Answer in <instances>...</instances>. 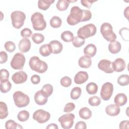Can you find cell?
Returning <instances> with one entry per match:
<instances>
[{"label": "cell", "instance_id": "cell-1", "mask_svg": "<svg viewBox=\"0 0 129 129\" xmlns=\"http://www.w3.org/2000/svg\"><path fill=\"white\" fill-rule=\"evenodd\" d=\"M29 65L32 70L40 74L45 73L48 69L46 62L41 60L36 56H33L30 58Z\"/></svg>", "mask_w": 129, "mask_h": 129}, {"label": "cell", "instance_id": "cell-2", "mask_svg": "<svg viewBox=\"0 0 129 129\" xmlns=\"http://www.w3.org/2000/svg\"><path fill=\"white\" fill-rule=\"evenodd\" d=\"M83 18V10L78 6L72 7L70 14L67 19V23L71 26L75 25L80 23Z\"/></svg>", "mask_w": 129, "mask_h": 129}, {"label": "cell", "instance_id": "cell-3", "mask_svg": "<svg viewBox=\"0 0 129 129\" xmlns=\"http://www.w3.org/2000/svg\"><path fill=\"white\" fill-rule=\"evenodd\" d=\"M31 21L33 28L35 30L42 31L46 27V22L44 19L42 14L39 12H35L31 17Z\"/></svg>", "mask_w": 129, "mask_h": 129}, {"label": "cell", "instance_id": "cell-4", "mask_svg": "<svg viewBox=\"0 0 129 129\" xmlns=\"http://www.w3.org/2000/svg\"><path fill=\"white\" fill-rule=\"evenodd\" d=\"M96 30L97 28L94 24H88L79 29L77 31V35L79 37L85 39L94 36L96 33Z\"/></svg>", "mask_w": 129, "mask_h": 129}, {"label": "cell", "instance_id": "cell-5", "mask_svg": "<svg viewBox=\"0 0 129 129\" xmlns=\"http://www.w3.org/2000/svg\"><path fill=\"white\" fill-rule=\"evenodd\" d=\"M14 103L16 106L19 108L27 106L30 102L29 97L24 93L17 91L13 95Z\"/></svg>", "mask_w": 129, "mask_h": 129}, {"label": "cell", "instance_id": "cell-6", "mask_svg": "<svg viewBox=\"0 0 129 129\" xmlns=\"http://www.w3.org/2000/svg\"><path fill=\"white\" fill-rule=\"evenodd\" d=\"M100 32L103 38L107 41H115L116 38V34L113 31L111 25L109 23H103L100 27Z\"/></svg>", "mask_w": 129, "mask_h": 129}, {"label": "cell", "instance_id": "cell-7", "mask_svg": "<svg viewBox=\"0 0 129 129\" xmlns=\"http://www.w3.org/2000/svg\"><path fill=\"white\" fill-rule=\"evenodd\" d=\"M11 19L13 26L19 29L24 25L26 19V15L22 11H15L11 13Z\"/></svg>", "mask_w": 129, "mask_h": 129}, {"label": "cell", "instance_id": "cell-8", "mask_svg": "<svg viewBox=\"0 0 129 129\" xmlns=\"http://www.w3.org/2000/svg\"><path fill=\"white\" fill-rule=\"evenodd\" d=\"M26 58L24 55L18 52L16 53L12 59L10 65L14 70H22L25 64Z\"/></svg>", "mask_w": 129, "mask_h": 129}, {"label": "cell", "instance_id": "cell-9", "mask_svg": "<svg viewBox=\"0 0 129 129\" xmlns=\"http://www.w3.org/2000/svg\"><path fill=\"white\" fill-rule=\"evenodd\" d=\"M75 116L73 113H67L62 115L58 118V121L60 123L61 126L64 129L71 128L74 123Z\"/></svg>", "mask_w": 129, "mask_h": 129}, {"label": "cell", "instance_id": "cell-10", "mask_svg": "<svg viewBox=\"0 0 129 129\" xmlns=\"http://www.w3.org/2000/svg\"><path fill=\"white\" fill-rule=\"evenodd\" d=\"M113 91V86L110 82H106L102 86L100 96L105 101H107L111 98Z\"/></svg>", "mask_w": 129, "mask_h": 129}, {"label": "cell", "instance_id": "cell-11", "mask_svg": "<svg viewBox=\"0 0 129 129\" xmlns=\"http://www.w3.org/2000/svg\"><path fill=\"white\" fill-rule=\"evenodd\" d=\"M50 118V114L43 109L36 110L33 114V118L39 123H44L47 122Z\"/></svg>", "mask_w": 129, "mask_h": 129}, {"label": "cell", "instance_id": "cell-12", "mask_svg": "<svg viewBox=\"0 0 129 129\" xmlns=\"http://www.w3.org/2000/svg\"><path fill=\"white\" fill-rule=\"evenodd\" d=\"M98 68L107 74H111L114 72L112 66V62L109 60L103 59L101 60L98 64Z\"/></svg>", "mask_w": 129, "mask_h": 129}, {"label": "cell", "instance_id": "cell-13", "mask_svg": "<svg viewBox=\"0 0 129 129\" xmlns=\"http://www.w3.org/2000/svg\"><path fill=\"white\" fill-rule=\"evenodd\" d=\"M27 74L23 71H19L14 73L12 77V81L16 84H22L27 80Z\"/></svg>", "mask_w": 129, "mask_h": 129}, {"label": "cell", "instance_id": "cell-14", "mask_svg": "<svg viewBox=\"0 0 129 129\" xmlns=\"http://www.w3.org/2000/svg\"><path fill=\"white\" fill-rule=\"evenodd\" d=\"M113 69L117 72H121L123 71L125 67L126 64L125 61L121 58H117L112 62Z\"/></svg>", "mask_w": 129, "mask_h": 129}, {"label": "cell", "instance_id": "cell-15", "mask_svg": "<svg viewBox=\"0 0 129 129\" xmlns=\"http://www.w3.org/2000/svg\"><path fill=\"white\" fill-rule=\"evenodd\" d=\"M88 73L85 71H79L75 76L74 82L77 84H82L88 79Z\"/></svg>", "mask_w": 129, "mask_h": 129}, {"label": "cell", "instance_id": "cell-16", "mask_svg": "<svg viewBox=\"0 0 129 129\" xmlns=\"http://www.w3.org/2000/svg\"><path fill=\"white\" fill-rule=\"evenodd\" d=\"M30 40L27 38H23L19 42L18 47L19 50L23 53L28 52L31 48Z\"/></svg>", "mask_w": 129, "mask_h": 129}, {"label": "cell", "instance_id": "cell-17", "mask_svg": "<svg viewBox=\"0 0 129 129\" xmlns=\"http://www.w3.org/2000/svg\"><path fill=\"white\" fill-rule=\"evenodd\" d=\"M120 109L119 106L116 104H111L105 108V112L107 114L111 116H116L119 114Z\"/></svg>", "mask_w": 129, "mask_h": 129}, {"label": "cell", "instance_id": "cell-18", "mask_svg": "<svg viewBox=\"0 0 129 129\" xmlns=\"http://www.w3.org/2000/svg\"><path fill=\"white\" fill-rule=\"evenodd\" d=\"M48 100V97H46L41 90L37 91L34 95V101L36 104L39 105H43L46 103Z\"/></svg>", "mask_w": 129, "mask_h": 129}, {"label": "cell", "instance_id": "cell-19", "mask_svg": "<svg viewBox=\"0 0 129 129\" xmlns=\"http://www.w3.org/2000/svg\"><path fill=\"white\" fill-rule=\"evenodd\" d=\"M78 64L82 68H89L92 64V60L91 57L86 55L82 56L78 60Z\"/></svg>", "mask_w": 129, "mask_h": 129}, {"label": "cell", "instance_id": "cell-20", "mask_svg": "<svg viewBox=\"0 0 129 129\" xmlns=\"http://www.w3.org/2000/svg\"><path fill=\"white\" fill-rule=\"evenodd\" d=\"M49 44L51 46L52 53L58 54L61 52L63 46L61 43L59 41L55 40H52L49 42Z\"/></svg>", "mask_w": 129, "mask_h": 129}, {"label": "cell", "instance_id": "cell-21", "mask_svg": "<svg viewBox=\"0 0 129 129\" xmlns=\"http://www.w3.org/2000/svg\"><path fill=\"white\" fill-rule=\"evenodd\" d=\"M97 52L96 46L92 43L88 44L84 48V53L90 57H93L95 56Z\"/></svg>", "mask_w": 129, "mask_h": 129}, {"label": "cell", "instance_id": "cell-22", "mask_svg": "<svg viewBox=\"0 0 129 129\" xmlns=\"http://www.w3.org/2000/svg\"><path fill=\"white\" fill-rule=\"evenodd\" d=\"M121 48V45L119 42L117 41H113L110 42L108 45V50L109 52L112 54H116L118 53Z\"/></svg>", "mask_w": 129, "mask_h": 129}, {"label": "cell", "instance_id": "cell-23", "mask_svg": "<svg viewBox=\"0 0 129 129\" xmlns=\"http://www.w3.org/2000/svg\"><path fill=\"white\" fill-rule=\"evenodd\" d=\"M127 100L126 95L124 93H118L114 97V102L118 106H123L125 105Z\"/></svg>", "mask_w": 129, "mask_h": 129}, {"label": "cell", "instance_id": "cell-24", "mask_svg": "<svg viewBox=\"0 0 129 129\" xmlns=\"http://www.w3.org/2000/svg\"><path fill=\"white\" fill-rule=\"evenodd\" d=\"M51 53V47L49 43L42 45L39 48V53L43 56H48Z\"/></svg>", "mask_w": 129, "mask_h": 129}, {"label": "cell", "instance_id": "cell-25", "mask_svg": "<svg viewBox=\"0 0 129 129\" xmlns=\"http://www.w3.org/2000/svg\"><path fill=\"white\" fill-rule=\"evenodd\" d=\"M79 114L81 118L84 119H88L92 116V111L89 108L84 107L80 109Z\"/></svg>", "mask_w": 129, "mask_h": 129}, {"label": "cell", "instance_id": "cell-26", "mask_svg": "<svg viewBox=\"0 0 129 129\" xmlns=\"http://www.w3.org/2000/svg\"><path fill=\"white\" fill-rule=\"evenodd\" d=\"M54 2V0H39L38 2V8L43 11L47 10Z\"/></svg>", "mask_w": 129, "mask_h": 129}, {"label": "cell", "instance_id": "cell-27", "mask_svg": "<svg viewBox=\"0 0 129 129\" xmlns=\"http://www.w3.org/2000/svg\"><path fill=\"white\" fill-rule=\"evenodd\" d=\"M61 39L66 42H70L74 40V36L73 33L70 31H63L61 34Z\"/></svg>", "mask_w": 129, "mask_h": 129}, {"label": "cell", "instance_id": "cell-28", "mask_svg": "<svg viewBox=\"0 0 129 129\" xmlns=\"http://www.w3.org/2000/svg\"><path fill=\"white\" fill-rule=\"evenodd\" d=\"M1 91L3 93H6L10 91L12 88V84L9 80L1 81Z\"/></svg>", "mask_w": 129, "mask_h": 129}, {"label": "cell", "instance_id": "cell-29", "mask_svg": "<svg viewBox=\"0 0 129 129\" xmlns=\"http://www.w3.org/2000/svg\"><path fill=\"white\" fill-rule=\"evenodd\" d=\"M9 112L7 104L3 102H0V118L1 119L6 118L8 115Z\"/></svg>", "mask_w": 129, "mask_h": 129}, {"label": "cell", "instance_id": "cell-30", "mask_svg": "<svg viewBox=\"0 0 129 129\" xmlns=\"http://www.w3.org/2000/svg\"><path fill=\"white\" fill-rule=\"evenodd\" d=\"M86 89L88 94L90 95H93L95 94L97 92L98 87L96 83L94 82H90L87 85Z\"/></svg>", "mask_w": 129, "mask_h": 129}, {"label": "cell", "instance_id": "cell-31", "mask_svg": "<svg viewBox=\"0 0 129 129\" xmlns=\"http://www.w3.org/2000/svg\"><path fill=\"white\" fill-rule=\"evenodd\" d=\"M49 23L51 27L53 28H57L61 26L62 20L59 17L54 16L51 18Z\"/></svg>", "mask_w": 129, "mask_h": 129}, {"label": "cell", "instance_id": "cell-32", "mask_svg": "<svg viewBox=\"0 0 129 129\" xmlns=\"http://www.w3.org/2000/svg\"><path fill=\"white\" fill-rule=\"evenodd\" d=\"M41 91L46 97H48L53 92V87L50 84H46L43 86Z\"/></svg>", "mask_w": 129, "mask_h": 129}, {"label": "cell", "instance_id": "cell-33", "mask_svg": "<svg viewBox=\"0 0 129 129\" xmlns=\"http://www.w3.org/2000/svg\"><path fill=\"white\" fill-rule=\"evenodd\" d=\"M5 127L6 129H16L23 128V127L19 123L16 122L14 120L10 119L5 123Z\"/></svg>", "mask_w": 129, "mask_h": 129}, {"label": "cell", "instance_id": "cell-34", "mask_svg": "<svg viewBox=\"0 0 129 129\" xmlns=\"http://www.w3.org/2000/svg\"><path fill=\"white\" fill-rule=\"evenodd\" d=\"M69 4L67 0H58L56 4V7L59 11H63L68 9Z\"/></svg>", "mask_w": 129, "mask_h": 129}, {"label": "cell", "instance_id": "cell-35", "mask_svg": "<svg viewBox=\"0 0 129 129\" xmlns=\"http://www.w3.org/2000/svg\"><path fill=\"white\" fill-rule=\"evenodd\" d=\"M82 90L79 87H76L72 89L71 91L70 96L71 98L73 100L78 99L81 95Z\"/></svg>", "mask_w": 129, "mask_h": 129}, {"label": "cell", "instance_id": "cell-36", "mask_svg": "<svg viewBox=\"0 0 129 129\" xmlns=\"http://www.w3.org/2000/svg\"><path fill=\"white\" fill-rule=\"evenodd\" d=\"M117 83L122 86L128 85L129 84V76L126 74L120 75L117 79Z\"/></svg>", "mask_w": 129, "mask_h": 129}, {"label": "cell", "instance_id": "cell-37", "mask_svg": "<svg viewBox=\"0 0 129 129\" xmlns=\"http://www.w3.org/2000/svg\"><path fill=\"white\" fill-rule=\"evenodd\" d=\"M30 114L29 112L27 110H23L22 111H20L18 115H17V118L18 120L21 122H24L26 121L29 118Z\"/></svg>", "mask_w": 129, "mask_h": 129}, {"label": "cell", "instance_id": "cell-38", "mask_svg": "<svg viewBox=\"0 0 129 129\" xmlns=\"http://www.w3.org/2000/svg\"><path fill=\"white\" fill-rule=\"evenodd\" d=\"M32 40L36 44H40L44 40V36L43 34L39 33H36L32 34L31 36Z\"/></svg>", "mask_w": 129, "mask_h": 129}, {"label": "cell", "instance_id": "cell-39", "mask_svg": "<svg viewBox=\"0 0 129 129\" xmlns=\"http://www.w3.org/2000/svg\"><path fill=\"white\" fill-rule=\"evenodd\" d=\"M88 103L91 106H97L99 105L101 103V99L99 97L97 96H94L89 98L88 100Z\"/></svg>", "mask_w": 129, "mask_h": 129}, {"label": "cell", "instance_id": "cell-40", "mask_svg": "<svg viewBox=\"0 0 129 129\" xmlns=\"http://www.w3.org/2000/svg\"><path fill=\"white\" fill-rule=\"evenodd\" d=\"M85 43V40L79 36H76L74 37V40L72 41L73 45L76 47H80L83 46Z\"/></svg>", "mask_w": 129, "mask_h": 129}, {"label": "cell", "instance_id": "cell-41", "mask_svg": "<svg viewBox=\"0 0 129 129\" xmlns=\"http://www.w3.org/2000/svg\"><path fill=\"white\" fill-rule=\"evenodd\" d=\"M5 48L9 52H12L15 51L16 49L15 44L11 41H7L4 45Z\"/></svg>", "mask_w": 129, "mask_h": 129}, {"label": "cell", "instance_id": "cell-42", "mask_svg": "<svg viewBox=\"0 0 129 129\" xmlns=\"http://www.w3.org/2000/svg\"><path fill=\"white\" fill-rule=\"evenodd\" d=\"M60 83L62 86L68 87L72 84V79L68 76H64L60 79Z\"/></svg>", "mask_w": 129, "mask_h": 129}, {"label": "cell", "instance_id": "cell-43", "mask_svg": "<svg viewBox=\"0 0 129 129\" xmlns=\"http://www.w3.org/2000/svg\"><path fill=\"white\" fill-rule=\"evenodd\" d=\"M92 18V13L88 10H83V18L81 22H85L90 20Z\"/></svg>", "mask_w": 129, "mask_h": 129}, {"label": "cell", "instance_id": "cell-44", "mask_svg": "<svg viewBox=\"0 0 129 129\" xmlns=\"http://www.w3.org/2000/svg\"><path fill=\"white\" fill-rule=\"evenodd\" d=\"M9 72L6 69H1L0 71V81L9 80Z\"/></svg>", "mask_w": 129, "mask_h": 129}, {"label": "cell", "instance_id": "cell-45", "mask_svg": "<svg viewBox=\"0 0 129 129\" xmlns=\"http://www.w3.org/2000/svg\"><path fill=\"white\" fill-rule=\"evenodd\" d=\"M75 108V105L73 102H69L67 103L64 107L63 111L64 112H70L74 110Z\"/></svg>", "mask_w": 129, "mask_h": 129}, {"label": "cell", "instance_id": "cell-46", "mask_svg": "<svg viewBox=\"0 0 129 129\" xmlns=\"http://www.w3.org/2000/svg\"><path fill=\"white\" fill-rule=\"evenodd\" d=\"M32 31L31 30L27 28H25L21 30V35L23 38H27L31 37L32 35Z\"/></svg>", "mask_w": 129, "mask_h": 129}, {"label": "cell", "instance_id": "cell-47", "mask_svg": "<svg viewBox=\"0 0 129 129\" xmlns=\"http://www.w3.org/2000/svg\"><path fill=\"white\" fill-rule=\"evenodd\" d=\"M97 1H93V0H81V3L82 5V6L87 7L88 8H90L92 6V4L97 2Z\"/></svg>", "mask_w": 129, "mask_h": 129}, {"label": "cell", "instance_id": "cell-48", "mask_svg": "<svg viewBox=\"0 0 129 129\" xmlns=\"http://www.w3.org/2000/svg\"><path fill=\"white\" fill-rule=\"evenodd\" d=\"M0 63L2 64L5 63L8 60L7 53L4 51L0 52Z\"/></svg>", "mask_w": 129, "mask_h": 129}, {"label": "cell", "instance_id": "cell-49", "mask_svg": "<svg viewBox=\"0 0 129 129\" xmlns=\"http://www.w3.org/2000/svg\"><path fill=\"white\" fill-rule=\"evenodd\" d=\"M75 129H86L87 128L86 123L83 121L78 122L75 126Z\"/></svg>", "mask_w": 129, "mask_h": 129}, {"label": "cell", "instance_id": "cell-50", "mask_svg": "<svg viewBox=\"0 0 129 129\" xmlns=\"http://www.w3.org/2000/svg\"><path fill=\"white\" fill-rule=\"evenodd\" d=\"M119 127L120 129L128 128H129V121L128 120H122L119 123Z\"/></svg>", "mask_w": 129, "mask_h": 129}, {"label": "cell", "instance_id": "cell-51", "mask_svg": "<svg viewBox=\"0 0 129 129\" xmlns=\"http://www.w3.org/2000/svg\"><path fill=\"white\" fill-rule=\"evenodd\" d=\"M31 81L33 84H38L40 81V77L37 75H34L31 77Z\"/></svg>", "mask_w": 129, "mask_h": 129}, {"label": "cell", "instance_id": "cell-52", "mask_svg": "<svg viewBox=\"0 0 129 129\" xmlns=\"http://www.w3.org/2000/svg\"><path fill=\"white\" fill-rule=\"evenodd\" d=\"M46 129H49V128H50V129H58V127L57 125L55 124V123H51V124H48L46 126Z\"/></svg>", "mask_w": 129, "mask_h": 129}, {"label": "cell", "instance_id": "cell-53", "mask_svg": "<svg viewBox=\"0 0 129 129\" xmlns=\"http://www.w3.org/2000/svg\"><path fill=\"white\" fill-rule=\"evenodd\" d=\"M128 8H129V7H127L125 9H124V16L127 19H128Z\"/></svg>", "mask_w": 129, "mask_h": 129}]
</instances>
